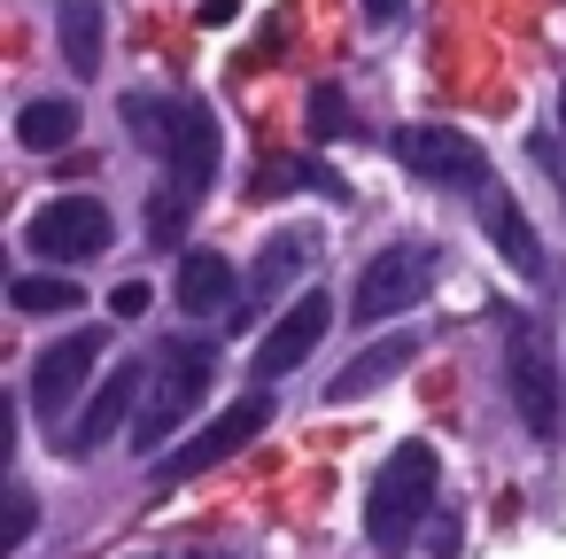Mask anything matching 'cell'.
Listing matches in <instances>:
<instances>
[{
    "instance_id": "1",
    "label": "cell",
    "mask_w": 566,
    "mask_h": 559,
    "mask_svg": "<svg viewBox=\"0 0 566 559\" xmlns=\"http://www.w3.org/2000/svg\"><path fill=\"white\" fill-rule=\"evenodd\" d=\"M125 117H133V133H140L148 148H164V164H171L164 187H156V203H148V241L171 249V241L187 234V218L202 210L210 179H218V125H210V110H202L195 94H171V102L133 94Z\"/></svg>"
},
{
    "instance_id": "2",
    "label": "cell",
    "mask_w": 566,
    "mask_h": 559,
    "mask_svg": "<svg viewBox=\"0 0 566 559\" xmlns=\"http://www.w3.org/2000/svg\"><path fill=\"white\" fill-rule=\"evenodd\" d=\"M434 482H442V466H434V443H396L388 458H380V474H373V489H365V536L380 544V551H403L411 536H419V520L434 513Z\"/></svg>"
},
{
    "instance_id": "3",
    "label": "cell",
    "mask_w": 566,
    "mask_h": 559,
    "mask_svg": "<svg viewBox=\"0 0 566 559\" xmlns=\"http://www.w3.org/2000/svg\"><path fill=\"white\" fill-rule=\"evenodd\" d=\"M210 373H218V365H210V342H195V334H171V342L156 350V365H148V404H140V420H133V427H140L133 443H140L148 458H164V443L179 435V420L210 396Z\"/></svg>"
},
{
    "instance_id": "4",
    "label": "cell",
    "mask_w": 566,
    "mask_h": 559,
    "mask_svg": "<svg viewBox=\"0 0 566 559\" xmlns=\"http://www.w3.org/2000/svg\"><path fill=\"white\" fill-rule=\"evenodd\" d=\"M504 389L535 443H558V358L527 311H504Z\"/></svg>"
},
{
    "instance_id": "5",
    "label": "cell",
    "mask_w": 566,
    "mask_h": 559,
    "mask_svg": "<svg viewBox=\"0 0 566 559\" xmlns=\"http://www.w3.org/2000/svg\"><path fill=\"white\" fill-rule=\"evenodd\" d=\"M442 272V249L434 241H396V249H373V265L357 272V296H349V319L365 327H388L396 311H419L427 288Z\"/></svg>"
},
{
    "instance_id": "6",
    "label": "cell",
    "mask_w": 566,
    "mask_h": 559,
    "mask_svg": "<svg viewBox=\"0 0 566 559\" xmlns=\"http://www.w3.org/2000/svg\"><path fill=\"white\" fill-rule=\"evenodd\" d=\"M396 164L427 187H458V195H481L489 187V148L465 141L458 125H403L396 133Z\"/></svg>"
},
{
    "instance_id": "7",
    "label": "cell",
    "mask_w": 566,
    "mask_h": 559,
    "mask_svg": "<svg viewBox=\"0 0 566 559\" xmlns=\"http://www.w3.org/2000/svg\"><path fill=\"white\" fill-rule=\"evenodd\" d=\"M109 203H94V195H63V203H48V210H32V226H24V249L32 257H48V265H94L102 249H109Z\"/></svg>"
},
{
    "instance_id": "8",
    "label": "cell",
    "mask_w": 566,
    "mask_h": 559,
    "mask_svg": "<svg viewBox=\"0 0 566 559\" xmlns=\"http://www.w3.org/2000/svg\"><path fill=\"white\" fill-rule=\"evenodd\" d=\"M102 350H109V334H102V327H71L63 342H48V350L32 358V412H40L48 427H63V412L86 396V381H94Z\"/></svg>"
},
{
    "instance_id": "9",
    "label": "cell",
    "mask_w": 566,
    "mask_h": 559,
    "mask_svg": "<svg viewBox=\"0 0 566 559\" xmlns=\"http://www.w3.org/2000/svg\"><path fill=\"white\" fill-rule=\"evenodd\" d=\"M272 427V396L256 389V396H241V404H226L195 443H179V451H164L156 458V482H195V474H210V466H226L233 451H249L256 435Z\"/></svg>"
},
{
    "instance_id": "10",
    "label": "cell",
    "mask_w": 566,
    "mask_h": 559,
    "mask_svg": "<svg viewBox=\"0 0 566 559\" xmlns=\"http://www.w3.org/2000/svg\"><path fill=\"white\" fill-rule=\"evenodd\" d=\"M326 327H334V303L318 296V288H303L280 319H272V334L256 342V358H249V373L256 381H280V373H295V365H311V350L326 342Z\"/></svg>"
},
{
    "instance_id": "11",
    "label": "cell",
    "mask_w": 566,
    "mask_h": 559,
    "mask_svg": "<svg viewBox=\"0 0 566 559\" xmlns=\"http://www.w3.org/2000/svg\"><path fill=\"white\" fill-rule=\"evenodd\" d=\"M140 404H148V365H125V373H109V381L86 396V412L71 420V435H55V451H71V458H94V451H109V435H117L125 420H140Z\"/></svg>"
},
{
    "instance_id": "12",
    "label": "cell",
    "mask_w": 566,
    "mask_h": 559,
    "mask_svg": "<svg viewBox=\"0 0 566 559\" xmlns=\"http://www.w3.org/2000/svg\"><path fill=\"white\" fill-rule=\"evenodd\" d=\"M311 257H318V234H303V226L272 234V241H264V257H256V272H249V303H241V311H226V327H233V334H249V327L264 319V303H272L287 280H303V272H311Z\"/></svg>"
},
{
    "instance_id": "13",
    "label": "cell",
    "mask_w": 566,
    "mask_h": 559,
    "mask_svg": "<svg viewBox=\"0 0 566 559\" xmlns=\"http://www.w3.org/2000/svg\"><path fill=\"white\" fill-rule=\"evenodd\" d=\"M481 234L496 241V257H504L520 280H543V241H535V226H527L520 195H504V187H481Z\"/></svg>"
},
{
    "instance_id": "14",
    "label": "cell",
    "mask_w": 566,
    "mask_h": 559,
    "mask_svg": "<svg viewBox=\"0 0 566 559\" xmlns=\"http://www.w3.org/2000/svg\"><path fill=\"white\" fill-rule=\"evenodd\" d=\"M411 358H419V334H380V342H365V350L326 381V396H334V404H357V396H373L380 381H396Z\"/></svg>"
},
{
    "instance_id": "15",
    "label": "cell",
    "mask_w": 566,
    "mask_h": 559,
    "mask_svg": "<svg viewBox=\"0 0 566 559\" xmlns=\"http://www.w3.org/2000/svg\"><path fill=\"white\" fill-rule=\"evenodd\" d=\"M233 288H241V280H233V265H226L218 249H187V257H179V311H187V319H195V311H226Z\"/></svg>"
},
{
    "instance_id": "16",
    "label": "cell",
    "mask_w": 566,
    "mask_h": 559,
    "mask_svg": "<svg viewBox=\"0 0 566 559\" xmlns=\"http://www.w3.org/2000/svg\"><path fill=\"white\" fill-rule=\"evenodd\" d=\"M55 24H63V63H71V79H102V0H63Z\"/></svg>"
},
{
    "instance_id": "17",
    "label": "cell",
    "mask_w": 566,
    "mask_h": 559,
    "mask_svg": "<svg viewBox=\"0 0 566 559\" xmlns=\"http://www.w3.org/2000/svg\"><path fill=\"white\" fill-rule=\"evenodd\" d=\"M78 102H63V94H48V102H24V117H17V141L32 148V156H55V148H71L78 141Z\"/></svg>"
},
{
    "instance_id": "18",
    "label": "cell",
    "mask_w": 566,
    "mask_h": 559,
    "mask_svg": "<svg viewBox=\"0 0 566 559\" xmlns=\"http://www.w3.org/2000/svg\"><path fill=\"white\" fill-rule=\"evenodd\" d=\"M9 303H17L24 319H55V311H78V280H71V272H24V280L9 288Z\"/></svg>"
},
{
    "instance_id": "19",
    "label": "cell",
    "mask_w": 566,
    "mask_h": 559,
    "mask_svg": "<svg viewBox=\"0 0 566 559\" xmlns=\"http://www.w3.org/2000/svg\"><path fill=\"white\" fill-rule=\"evenodd\" d=\"M295 187H318L326 203H349V187H342V179H334L326 164H272V172H264V179H256L249 195H295Z\"/></svg>"
},
{
    "instance_id": "20",
    "label": "cell",
    "mask_w": 566,
    "mask_h": 559,
    "mask_svg": "<svg viewBox=\"0 0 566 559\" xmlns=\"http://www.w3.org/2000/svg\"><path fill=\"white\" fill-rule=\"evenodd\" d=\"M303 125H311V141H318V148H326V141H342V133H349V94H342V86H311Z\"/></svg>"
},
{
    "instance_id": "21",
    "label": "cell",
    "mask_w": 566,
    "mask_h": 559,
    "mask_svg": "<svg viewBox=\"0 0 566 559\" xmlns=\"http://www.w3.org/2000/svg\"><path fill=\"white\" fill-rule=\"evenodd\" d=\"M40 528V505H32V489H9V544H24Z\"/></svg>"
},
{
    "instance_id": "22",
    "label": "cell",
    "mask_w": 566,
    "mask_h": 559,
    "mask_svg": "<svg viewBox=\"0 0 566 559\" xmlns=\"http://www.w3.org/2000/svg\"><path fill=\"white\" fill-rule=\"evenodd\" d=\"M109 311H117V319H140V311H148V280H117Z\"/></svg>"
},
{
    "instance_id": "23",
    "label": "cell",
    "mask_w": 566,
    "mask_h": 559,
    "mask_svg": "<svg viewBox=\"0 0 566 559\" xmlns=\"http://www.w3.org/2000/svg\"><path fill=\"white\" fill-rule=\"evenodd\" d=\"M357 9H365V24H373V32H388V24L403 17V0H357Z\"/></svg>"
},
{
    "instance_id": "24",
    "label": "cell",
    "mask_w": 566,
    "mask_h": 559,
    "mask_svg": "<svg viewBox=\"0 0 566 559\" xmlns=\"http://www.w3.org/2000/svg\"><path fill=\"white\" fill-rule=\"evenodd\" d=\"M233 17H241V0H202V24H210V32L233 24Z\"/></svg>"
},
{
    "instance_id": "25",
    "label": "cell",
    "mask_w": 566,
    "mask_h": 559,
    "mask_svg": "<svg viewBox=\"0 0 566 559\" xmlns=\"http://www.w3.org/2000/svg\"><path fill=\"white\" fill-rule=\"evenodd\" d=\"M558 125H566V94H558Z\"/></svg>"
}]
</instances>
